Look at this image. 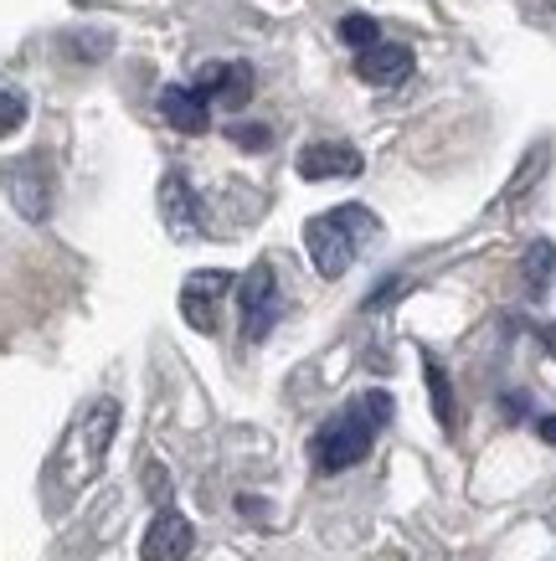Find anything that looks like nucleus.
Returning <instances> with one entry per match:
<instances>
[{"instance_id":"obj_1","label":"nucleus","mask_w":556,"mask_h":561,"mask_svg":"<svg viewBox=\"0 0 556 561\" xmlns=\"http://www.w3.org/2000/svg\"><path fill=\"white\" fill-rule=\"evenodd\" d=\"M387 423H392V397L387 391H361L351 408L336 412V417L315 433L309 459H315L320 474H340V469H351V463L366 459L376 433H382Z\"/></svg>"},{"instance_id":"obj_2","label":"nucleus","mask_w":556,"mask_h":561,"mask_svg":"<svg viewBox=\"0 0 556 561\" xmlns=\"http://www.w3.org/2000/svg\"><path fill=\"white\" fill-rule=\"evenodd\" d=\"M376 238V217L366 206H336L325 217H309L304 221V248H309V263L320 278H340L351 268V257L361 242Z\"/></svg>"},{"instance_id":"obj_3","label":"nucleus","mask_w":556,"mask_h":561,"mask_svg":"<svg viewBox=\"0 0 556 561\" xmlns=\"http://www.w3.org/2000/svg\"><path fill=\"white\" fill-rule=\"evenodd\" d=\"M237 309H242V335L248 341H269L279 324V278L273 263H253L237 278Z\"/></svg>"},{"instance_id":"obj_4","label":"nucleus","mask_w":556,"mask_h":561,"mask_svg":"<svg viewBox=\"0 0 556 561\" xmlns=\"http://www.w3.org/2000/svg\"><path fill=\"white\" fill-rule=\"evenodd\" d=\"M5 196L26 221H47L52 217V171L47 154H21V160H5Z\"/></svg>"},{"instance_id":"obj_5","label":"nucleus","mask_w":556,"mask_h":561,"mask_svg":"<svg viewBox=\"0 0 556 561\" xmlns=\"http://www.w3.org/2000/svg\"><path fill=\"white\" fill-rule=\"evenodd\" d=\"M232 289V273L222 268H202L191 273L181 284V314L191 330H202V335H217V299Z\"/></svg>"},{"instance_id":"obj_6","label":"nucleus","mask_w":556,"mask_h":561,"mask_svg":"<svg viewBox=\"0 0 556 561\" xmlns=\"http://www.w3.org/2000/svg\"><path fill=\"white\" fill-rule=\"evenodd\" d=\"M361 171H366V160H361V150L345 145V139H315V145L299 150L304 181H345V175H361Z\"/></svg>"},{"instance_id":"obj_7","label":"nucleus","mask_w":556,"mask_h":561,"mask_svg":"<svg viewBox=\"0 0 556 561\" xmlns=\"http://www.w3.org/2000/svg\"><path fill=\"white\" fill-rule=\"evenodd\" d=\"M412 68H418V57H412V47H402V42H376V47L355 51V78L371 88H397L412 78Z\"/></svg>"},{"instance_id":"obj_8","label":"nucleus","mask_w":556,"mask_h":561,"mask_svg":"<svg viewBox=\"0 0 556 561\" xmlns=\"http://www.w3.org/2000/svg\"><path fill=\"white\" fill-rule=\"evenodd\" d=\"M191 546H196V530H191V520H185L181 511H160L150 520V530H145V541H139V557L145 561H185L191 557Z\"/></svg>"},{"instance_id":"obj_9","label":"nucleus","mask_w":556,"mask_h":561,"mask_svg":"<svg viewBox=\"0 0 556 561\" xmlns=\"http://www.w3.org/2000/svg\"><path fill=\"white\" fill-rule=\"evenodd\" d=\"M196 93L206 103L222 99L227 108H248V99H253V68L248 62H206L202 78H196Z\"/></svg>"},{"instance_id":"obj_10","label":"nucleus","mask_w":556,"mask_h":561,"mask_svg":"<svg viewBox=\"0 0 556 561\" xmlns=\"http://www.w3.org/2000/svg\"><path fill=\"white\" fill-rule=\"evenodd\" d=\"M160 217H166L170 238H191V232H202V206H196V191L185 181L181 171H170L160 181Z\"/></svg>"},{"instance_id":"obj_11","label":"nucleus","mask_w":556,"mask_h":561,"mask_svg":"<svg viewBox=\"0 0 556 561\" xmlns=\"http://www.w3.org/2000/svg\"><path fill=\"white\" fill-rule=\"evenodd\" d=\"M114 427H118V402L114 397H103L88 408V417L78 423V443H83V474H99L103 454H109V443H114Z\"/></svg>"},{"instance_id":"obj_12","label":"nucleus","mask_w":556,"mask_h":561,"mask_svg":"<svg viewBox=\"0 0 556 561\" xmlns=\"http://www.w3.org/2000/svg\"><path fill=\"white\" fill-rule=\"evenodd\" d=\"M160 119H166L170 129H181V135H206V129H212V103H206L196 88L170 83L166 93H160Z\"/></svg>"},{"instance_id":"obj_13","label":"nucleus","mask_w":556,"mask_h":561,"mask_svg":"<svg viewBox=\"0 0 556 561\" xmlns=\"http://www.w3.org/2000/svg\"><path fill=\"white\" fill-rule=\"evenodd\" d=\"M422 376H428V397H433V412H439V423L454 433L458 423V408H454V387H449V371H443L439 360L422 351Z\"/></svg>"},{"instance_id":"obj_14","label":"nucleus","mask_w":556,"mask_h":561,"mask_svg":"<svg viewBox=\"0 0 556 561\" xmlns=\"http://www.w3.org/2000/svg\"><path fill=\"white\" fill-rule=\"evenodd\" d=\"M552 273H556V248L546 238H536L531 248H525V289H531V294H546Z\"/></svg>"},{"instance_id":"obj_15","label":"nucleus","mask_w":556,"mask_h":561,"mask_svg":"<svg viewBox=\"0 0 556 561\" xmlns=\"http://www.w3.org/2000/svg\"><path fill=\"white\" fill-rule=\"evenodd\" d=\"M340 42L355 47V51H366V47L382 42V26H376L371 16H361V11H351V16H340Z\"/></svg>"},{"instance_id":"obj_16","label":"nucleus","mask_w":556,"mask_h":561,"mask_svg":"<svg viewBox=\"0 0 556 561\" xmlns=\"http://www.w3.org/2000/svg\"><path fill=\"white\" fill-rule=\"evenodd\" d=\"M227 139H232V145H242V150H269L273 129H269V124H232V129H227Z\"/></svg>"},{"instance_id":"obj_17","label":"nucleus","mask_w":556,"mask_h":561,"mask_svg":"<svg viewBox=\"0 0 556 561\" xmlns=\"http://www.w3.org/2000/svg\"><path fill=\"white\" fill-rule=\"evenodd\" d=\"M21 119H26V99H16V93H5V88H0V135L21 129Z\"/></svg>"},{"instance_id":"obj_18","label":"nucleus","mask_w":556,"mask_h":561,"mask_svg":"<svg viewBox=\"0 0 556 561\" xmlns=\"http://www.w3.org/2000/svg\"><path fill=\"white\" fill-rule=\"evenodd\" d=\"M407 294V278H382L376 289H371V299H366V309H387L392 299H402Z\"/></svg>"},{"instance_id":"obj_19","label":"nucleus","mask_w":556,"mask_h":561,"mask_svg":"<svg viewBox=\"0 0 556 561\" xmlns=\"http://www.w3.org/2000/svg\"><path fill=\"white\" fill-rule=\"evenodd\" d=\"M145 484L155 490V500H166V469H160V463H150V469H145Z\"/></svg>"},{"instance_id":"obj_20","label":"nucleus","mask_w":556,"mask_h":561,"mask_svg":"<svg viewBox=\"0 0 556 561\" xmlns=\"http://www.w3.org/2000/svg\"><path fill=\"white\" fill-rule=\"evenodd\" d=\"M536 433H541V438H546V443H552V448H556V412H552V417H541V423H536Z\"/></svg>"}]
</instances>
